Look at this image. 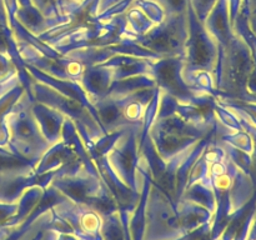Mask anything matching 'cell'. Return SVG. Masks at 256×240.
<instances>
[{
  "label": "cell",
  "instance_id": "obj_2",
  "mask_svg": "<svg viewBox=\"0 0 256 240\" xmlns=\"http://www.w3.org/2000/svg\"><path fill=\"white\" fill-rule=\"evenodd\" d=\"M252 32H254L255 36H256V4L254 5V10H252Z\"/></svg>",
  "mask_w": 256,
  "mask_h": 240
},
{
  "label": "cell",
  "instance_id": "obj_1",
  "mask_svg": "<svg viewBox=\"0 0 256 240\" xmlns=\"http://www.w3.org/2000/svg\"><path fill=\"white\" fill-rule=\"evenodd\" d=\"M255 64L252 50L245 42H235L232 44L226 68V82L232 92L246 94V82L254 70Z\"/></svg>",
  "mask_w": 256,
  "mask_h": 240
}]
</instances>
